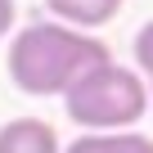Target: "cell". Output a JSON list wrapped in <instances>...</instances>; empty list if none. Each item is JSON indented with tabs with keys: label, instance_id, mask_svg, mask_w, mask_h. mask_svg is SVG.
<instances>
[{
	"label": "cell",
	"instance_id": "cell-2",
	"mask_svg": "<svg viewBox=\"0 0 153 153\" xmlns=\"http://www.w3.org/2000/svg\"><path fill=\"white\" fill-rule=\"evenodd\" d=\"M68 104V117L81 131H131L149 113V86L135 68L122 63H99L81 72L76 81L59 95Z\"/></svg>",
	"mask_w": 153,
	"mask_h": 153
},
{
	"label": "cell",
	"instance_id": "cell-3",
	"mask_svg": "<svg viewBox=\"0 0 153 153\" xmlns=\"http://www.w3.org/2000/svg\"><path fill=\"white\" fill-rule=\"evenodd\" d=\"M59 131L45 117H14L0 126V153H59Z\"/></svg>",
	"mask_w": 153,
	"mask_h": 153
},
{
	"label": "cell",
	"instance_id": "cell-8",
	"mask_svg": "<svg viewBox=\"0 0 153 153\" xmlns=\"http://www.w3.org/2000/svg\"><path fill=\"white\" fill-rule=\"evenodd\" d=\"M149 104H153V76H149Z\"/></svg>",
	"mask_w": 153,
	"mask_h": 153
},
{
	"label": "cell",
	"instance_id": "cell-5",
	"mask_svg": "<svg viewBox=\"0 0 153 153\" xmlns=\"http://www.w3.org/2000/svg\"><path fill=\"white\" fill-rule=\"evenodd\" d=\"M59 153H153V140L144 131H86L72 144H63Z\"/></svg>",
	"mask_w": 153,
	"mask_h": 153
},
{
	"label": "cell",
	"instance_id": "cell-1",
	"mask_svg": "<svg viewBox=\"0 0 153 153\" xmlns=\"http://www.w3.org/2000/svg\"><path fill=\"white\" fill-rule=\"evenodd\" d=\"M108 59H113L108 41L50 18V23H27L9 41L5 68H9V81L23 95H32V99H59L81 72H90V68H99Z\"/></svg>",
	"mask_w": 153,
	"mask_h": 153
},
{
	"label": "cell",
	"instance_id": "cell-7",
	"mask_svg": "<svg viewBox=\"0 0 153 153\" xmlns=\"http://www.w3.org/2000/svg\"><path fill=\"white\" fill-rule=\"evenodd\" d=\"M14 18H18V5H14V0H0V36L14 32Z\"/></svg>",
	"mask_w": 153,
	"mask_h": 153
},
{
	"label": "cell",
	"instance_id": "cell-4",
	"mask_svg": "<svg viewBox=\"0 0 153 153\" xmlns=\"http://www.w3.org/2000/svg\"><path fill=\"white\" fill-rule=\"evenodd\" d=\"M45 9L54 14V23H68L76 32H95L122 14V0H45Z\"/></svg>",
	"mask_w": 153,
	"mask_h": 153
},
{
	"label": "cell",
	"instance_id": "cell-6",
	"mask_svg": "<svg viewBox=\"0 0 153 153\" xmlns=\"http://www.w3.org/2000/svg\"><path fill=\"white\" fill-rule=\"evenodd\" d=\"M131 50H135L140 72H149V76H153V18H149V23L135 32V45H131Z\"/></svg>",
	"mask_w": 153,
	"mask_h": 153
}]
</instances>
